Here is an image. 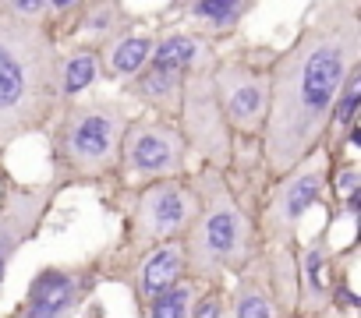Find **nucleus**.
Returning a JSON list of instances; mask_svg holds the SVG:
<instances>
[{"instance_id": "14", "label": "nucleus", "mask_w": 361, "mask_h": 318, "mask_svg": "<svg viewBox=\"0 0 361 318\" xmlns=\"http://www.w3.org/2000/svg\"><path fill=\"white\" fill-rule=\"evenodd\" d=\"M248 11H252V4H245V0H199V4L188 8V15H192L199 25L216 29V32L238 29Z\"/></svg>"}, {"instance_id": "25", "label": "nucleus", "mask_w": 361, "mask_h": 318, "mask_svg": "<svg viewBox=\"0 0 361 318\" xmlns=\"http://www.w3.org/2000/svg\"><path fill=\"white\" fill-rule=\"evenodd\" d=\"M357 209H361V188L347 195V212H350V216H357Z\"/></svg>"}, {"instance_id": "21", "label": "nucleus", "mask_w": 361, "mask_h": 318, "mask_svg": "<svg viewBox=\"0 0 361 318\" xmlns=\"http://www.w3.org/2000/svg\"><path fill=\"white\" fill-rule=\"evenodd\" d=\"M322 258H326V251L315 244V248H308V255H305V279H308V290H312V297H322L326 293V279H322Z\"/></svg>"}, {"instance_id": "12", "label": "nucleus", "mask_w": 361, "mask_h": 318, "mask_svg": "<svg viewBox=\"0 0 361 318\" xmlns=\"http://www.w3.org/2000/svg\"><path fill=\"white\" fill-rule=\"evenodd\" d=\"M180 85H185V75H173V71H163V68H152V64H145V71L135 78V89L149 106L173 110V113L180 106Z\"/></svg>"}, {"instance_id": "6", "label": "nucleus", "mask_w": 361, "mask_h": 318, "mask_svg": "<svg viewBox=\"0 0 361 318\" xmlns=\"http://www.w3.org/2000/svg\"><path fill=\"white\" fill-rule=\"evenodd\" d=\"M121 159L131 177H173L185 167V138L170 120H135L124 127Z\"/></svg>"}, {"instance_id": "1", "label": "nucleus", "mask_w": 361, "mask_h": 318, "mask_svg": "<svg viewBox=\"0 0 361 318\" xmlns=\"http://www.w3.org/2000/svg\"><path fill=\"white\" fill-rule=\"evenodd\" d=\"M361 8L326 4L269 75L262 152L276 177H290L333 120L343 78L361 57Z\"/></svg>"}, {"instance_id": "16", "label": "nucleus", "mask_w": 361, "mask_h": 318, "mask_svg": "<svg viewBox=\"0 0 361 318\" xmlns=\"http://www.w3.org/2000/svg\"><path fill=\"white\" fill-rule=\"evenodd\" d=\"M145 318H192V286L177 283L159 297H149Z\"/></svg>"}, {"instance_id": "11", "label": "nucleus", "mask_w": 361, "mask_h": 318, "mask_svg": "<svg viewBox=\"0 0 361 318\" xmlns=\"http://www.w3.org/2000/svg\"><path fill=\"white\" fill-rule=\"evenodd\" d=\"M180 269H185V251H180L177 244H163V248H156V251L145 258L142 276H138L142 293H145V297H159V293H166L170 286L180 283Z\"/></svg>"}, {"instance_id": "17", "label": "nucleus", "mask_w": 361, "mask_h": 318, "mask_svg": "<svg viewBox=\"0 0 361 318\" xmlns=\"http://www.w3.org/2000/svg\"><path fill=\"white\" fill-rule=\"evenodd\" d=\"M78 304V283L57 290V293H47V297H36L29 300V307L22 311V318H68V311Z\"/></svg>"}, {"instance_id": "4", "label": "nucleus", "mask_w": 361, "mask_h": 318, "mask_svg": "<svg viewBox=\"0 0 361 318\" xmlns=\"http://www.w3.org/2000/svg\"><path fill=\"white\" fill-rule=\"evenodd\" d=\"M248 230H245V216L234 205V198L224 191V184H213V191L206 195L202 212L195 216L192 227V241H188V262L199 276H213L224 265L238 262L245 251Z\"/></svg>"}, {"instance_id": "24", "label": "nucleus", "mask_w": 361, "mask_h": 318, "mask_svg": "<svg viewBox=\"0 0 361 318\" xmlns=\"http://www.w3.org/2000/svg\"><path fill=\"white\" fill-rule=\"evenodd\" d=\"M357 188H361L357 170H354V167H343V170L336 174V191H340V195H350V191H357Z\"/></svg>"}, {"instance_id": "15", "label": "nucleus", "mask_w": 361, "mask_h": 318, "mask_svg": "<svg viewBox=\"0 0 361 318\" xmlns=\"http://www.w3.org/2000/svg\"><path fill=\"white\" fill-rule=\"evenodd\" d=\"M99 78V61L92 50H78L68 61H61V99L82 96L92 82Z\"/></svg>"}, {"instance_id": "9", "label": "nucleus", "mask_w": 361, "mask_h": 318, "mask_svg": "<svg viewBox=\"0 0 361 318\" xmlns=\"http://www.w3.org/2000/svg\"><path fill=\"white\" fill-rule=\"evenodd\" d=\"M149 64L188 78V75H195V71H209L216 61H213V46H209V39L192 36V32H170V36H163V39L152 43V57H149Z\"/></svg>"}, {"instance_id": "5", "label": "nucleus", "mask_w": 361, "mask_h": 318, "mask_svg": "<svg viewBox=\"0 0 361 318\" xmlns=\"http://www.w3.org/2000/svg\"><path fill=\"white\" fill-rule=\"evenodd\" d=\"M177 113H180V120H185L180 138L192 141L206 159H213V163L231 159V127H227V117L220 110V96H216V85H213V68L195 71V75L185 78Z\"/></svg>"}, {"instance_id": "27", "label": "nucleus", "mask_w": 361, "mask_h": 318, "mask_svg": "<svg viewBox=\"0 0 361 318\" xmlns=\"http://www.w3.org/2000/svg\"><path fill=\"white\" fill-rule=\"evenodd\" d=\"M4 269H8V262H0V283H4Z\"/></svg>"}, {"instance_id": "7", "label": "nucleus", "mask_w": 361, "mask_h": 318, "mask_svg": "<svg viewBox=\"0 0 361 318\" xmlns=\"http://www.w3.org/2000/svg\"><path fill=\"white\" fill-rule=\"evenodd\" d=\"M195 212H199V198L188 184L159 181V184H152L138 195L135 237L145 241V244L170 241V237H177L180 230H188L195 223Z\"/></svg>"}, {"instance_id": "22", "label": "nucleus", "mask_w": 361, "mask_h": 318, "mask_svg": "<svg viewBox=\"0 0 361 318\" xmlns=\"http://www.w3.org/2000/svg\"><path fill=\"white\" fill-rule=\"evenodd\" d=\"M117 22H121V18H117V8H114V4H103V8L92 11V18L85 22V29L96 32V36H103V32H110Z\"/></svg>"}, {"instance_id": "19", "label": "nucleus", "mask_w": 361, "mask_h": 318, "mask_svg": "<svg viewBox=\"0 0 361 318\" xmlns=\"http://www.w3.org/2000/svg\"><path fill=\"white\" fill-rule=\"evenodd\" d=\"M234 314L238 318H273V304L266 300V293L259 290H245L234 304Z\"/></svg>"}, {"instance_id": "2", "label": "nucleus", "mask_w": 361, "mask_h": 318, "mask_svg": "<svg viewBox=\"0 0 361 318\" xmlns=\"http://www.w3.org/2000/svg\"><path fill=\"white\" fill-rule=\"evenodd\" d=\"M61 99V61L39 18L0 4V145L39 127Z\"/></svg>"}, {"instance_id": "13", "label": "nucleus", "mask_w": 361, "mask_h": 318, "mask_svg": "<svg viewBox=\"0 0 361 318\" xmlns=\"http://www.w3.org/2000/svg\"><path fill=\"white\" fill-rule=\"evenodd\" d=\"M152 43L149 36H121L110 43L106 50V68L114 71V78H138L152 57Z\"/></svg>"}, {"instance_id": "23", "label": "nucleus", "mask_w": 361, "mask_h": 318, "mask_svg": "<svg viewBox=\"0 0 361 318\" xmlns=\"http://www.w3.org/2000/svg\"><path fill=\"white\" fill-rule=\"evenodd\" d=\"M192 318H224V300H220V293H206V297L192 307Z\"/></svg>"}, {"instance_id": "20", "label": "nucleus", "mask_w": 361, "mask_h": 318, "mask_svg": "<svg viewBox=\"0 0 361 318\" xmlns=\"http://www.w3.org/2000/svg\"><path fill=\"white\" fill-rule=\"evenodd\" d=\"M75 279L68 276V272H61V269H47V272H39L36 279H32V286H29V300H36V297H47V293H57V290H64V286H71Z\"/></svg>"}, {"instance_id": "26", "label": "nucleus", "mask_w": 361, "mask_h": 318, "mask_svg": "<svg viewBox=\"0 0 361 318\" xmlns=\"http://www.w3.org/2000/svg\"><path fill=\"white\" fill-rule=\"evenodd\" d=\"M343 300H347V304H350V307H357V304H361V300H357V297H354V293H350V290H343Z\"/></svg>"}, {"instance_id": "3", "label": "nucleus", "mask_w": 361, "mask_h": 318, "mask_svg": "<svg viewBox=\"0 0 361 318\" xmlns=\"http://www.w3.org/2000/svg\"><path fill=\"white\" fill-rule=\"evenodd\" d=\"M124 110L117 103H78L64 113L57 127V155L68 170L78 177H99L110 174L121 159V138H124Z\"/></svg>"}, {"instance_id": "18", "label": "nucleus", "mask_w": 361, "mask_h": 318, "mask_svg": "<svg viewBox=\"0 0 361 318\" xmlns=\"http://www.w3.org/2000/svg\"><path fill=\"white\" fill-rule=\"evenodd\" d=\"M357 106H361V68H354V71L343 78V85H340V92H336V103H333V120L343 124V127H350Z\"/></svg>"}, {"instance_id": "10", "label": "nucleus", "mask_w": 361, "mask_h": 318, "mask_svg": "<svg viewBox=\"0 0 361 318\" xmlns=\"http://www.w3.org/2000/svg\"><path fill=\"white\" fill-rule=\"evenodd\" d=\"M319 191H322V174H290L273 198V227L280 234H294L305 209L319 202Z\"/></svg>"}, {"instance_id": "8", "label": "nucleus", "mask_w": 361, "mask_h": 318, "mask_svg": "<svg viewBox=\"0 0 361 318\" xmlns=\"http://www.w3.org/2000/svg\"><path fill=\"white\" fill-rule=\"evenodd\" d=\"M213 85H216L227 127L262 131L266 103H269V85L262 75H255L252 68L238 61H227V64H213Z\"/></svg>"}]
</instances>
